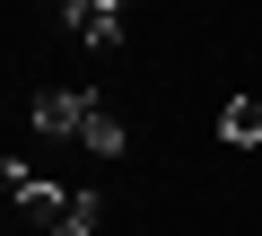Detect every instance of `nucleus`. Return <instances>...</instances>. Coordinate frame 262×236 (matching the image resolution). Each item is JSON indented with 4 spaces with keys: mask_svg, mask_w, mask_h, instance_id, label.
<instances>
[{
    "mask_svg": "<svg viewBox=\"0 0 262 236\" xmlns=\"http://www.w3.org/2000/svg\"><path fill=\"white\" fill-rule=\"evenodd\" d=\"M96 227H105V201H96V192H70V219H61L53 236H96Z\"/></svg>",
    "mask_w": 262,
    "mask_h": 236,
    "instance_id": "nucleus-6",
    "label": "nucleus"
},
{
    "mask_svg": "<svg viewBox=\"0 0 262 236\" xmlns=\"http://www.w3.org/2000/svg\"><path fill=\"white\" fill-rule=\"evenodd\" d=\"M79 140H88L96 158H122V149H131V132H122V114H114V105H96V114H88V132H79Z\"/></svg>",
    "mask_w": 262,
    "mask_h": 236,
    "instance_id": "nucleus-5",
    "label": "nucleus"
},
{
    "mask_svg": "<svg viewBox=\"0 0 262 236\" xmlns=\"http://www.w3.org/2000/svg\"><path fill=\"white\" fill-rule=\"evenodd\" d=\"M61 27L79 35V44H122V9H114V0H70V9H61Z\"/></svg>",
    "mask_w": 262,
    "mask_h": 236,
    "instance_id": "nucleus-3",
    "label": "nucleus"
},
{
    "mask_svg": "<svg viewBox=\"0 0 262 236\" xmlns=\"http://www.w3.org/2000/svg\"><path fill=\"white\" fill-rule=\"evenodd\" d=\"M0 184H9V201H18L27 219H44V236H53V227L70 219V192H61L53 175H35V166H18V158H9V166H0Z\"/></svg>",
    "mask_w": 262,
    "mask_h": 236,
    "instance_id": "nucleus-2",
    "label": "nucleus"
},
{
    "mask_svg": "<svg viewBox=\"0 0 262 236\" xmlns=\"http://www.w3.org/2000/svg\"><path fill=\"white\" fill-rule=\"evenodd\" d=\"M219 140H227V149H262V96H227Z\"/></svg>",
    "mask_w": 262,
    "mask_h": 236,
    "instance_id": "nucleus-4",
    "label": "nucleus"
},
{
    "mask_svg": "<svg viewBox=\"0 0 262 236\" xmlns=\"http://www.w3.org/2000/svg\"><path fill=\"white\" fill-rule=\"evenodd\" d=\"M88 114H96V96H79V88H35V96H27L35 140H79V132H88Z\"/></svg>",
    "mask_w": 262,
    "mask_h": 236,
    "instance_id": "nucleus-1",
    "label": "nucleus"
}]
</instances>
